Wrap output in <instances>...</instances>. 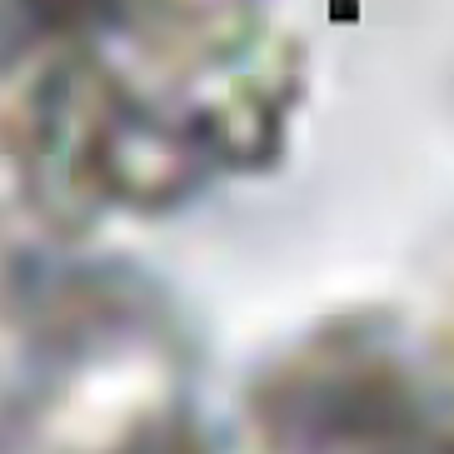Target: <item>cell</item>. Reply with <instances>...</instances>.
Segmentation results:
<instances>
[{
    "instance_id": "cell-1",
    "label": "cell",
    "mask_w": 454,
    "mask_h": 454,
    "mask_svg": "<svg viewBox=\"0 0 454 454\" xmlns=\"http://www.w3.org/2000/svg\"><path fill=\"white\" fill-rule=\"evenodd\" d=\"M15 190L60 235L185 210L220 180L180 90H140L95 35L30 51L0 121Z\"/></svg>"
},
{
    "instance_id": "cell-2",
    "label": "cell",
    "mask_w": 454,
    "mask_h": 454,
    "mask_svg": "<svg viewBox=\"0 0 454 454\" xmlns=\"http://www.w3.org/2000/svg\"><path fill=\"white\" fill-rule=\"evenodd\" d=\"M260 425L300 454H404L425 440V389L395 334L330 325L285 355L254 389Z\"/></svg>"
},
{
    "instance_id": "cell-3",
    "label": "cell",
    "mask_w": 454,
    "mask_h": 454,
    "mask_svg": "<svg viewBox=\"0 0 454 454\" xmlns=\"http://www.w3.org/2000/svg\"><path fill=\"white\" fill-rule=\"evenodd\" d=\"M265 0H110L106 30L155 55H195L260 26Z\"/></svg>"
},
{
    "instance_id": "cell-4",
    "label": "cell",
    "mask_w": 454,
    "mask_h": 454,
    "mask_svg": "<svg viewBox=\"0 0 454 454\" xmlns=\"http://www.w3.org/2000/svg\"><path fill=\"white\" fill-rule=\"evenodd\" d=\"M106 15L110 0H0V45L30 55L60 41L100 35Z\"/></svg>"
},
{
    "instance_id": "cell-5",
    "label": "cell",
    "mask_w": 454,
    "mask_h": 454,
    "mask_svg": "<svg viewBox=\"0 0 454 454\" xmlns=\"http://www.w3.org/2000/svg\"><path fill=\"white\" fill-rule=\"evenodd\" d=\"M81 454H210V450L180 425H135V429H115L110 440L90 444Z\"/></svg>"
},
{
    "instance_id": "cell-6",
    "label": "cell",
    "mask_w": 454,
    "mask_h": 454,
    "mask_svg": "<svg viewBox=\"0 0 454 454\" xmlns=\"http://www.w3.org/2000/svg\"><path fill=\"white\" fill-rule=\"evenodd\" d=\"M404 454H454V434H425V440H414Z\"/></svg>"
}]
</instances>
